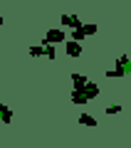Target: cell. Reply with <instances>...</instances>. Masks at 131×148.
I'll use <instances>...</instances> for the list:
<instances>
[{"mask_svg": "<svg viewBox=\"0 0 131 148\" xmlns=\"http://www.w3.org/2000/svg\"><path fill=\"white\" fill-rule=\"evenodd\" d=\"M129 74H131V57L121 54L116 59V77H129Z\"/></svg>", "mask_w": 131, "mask_h": 148, "instance_id": "1", "label": "cell"}, {"mask_svg": "<svg viewBox=\"0 0 131 148\" xmlns=\"http://www.w3.org/2000/svg\"><path fill=\"white\" fill-rule=\"evenodd\" d=\"M64 37H67V35H64V30H50L47 32V35H45V42H42V45H45V47H50V45H62L64 42Z\"/></svg>", "mask_w": 131, "mask_h": 148, "instance_id": "2", "label": "cell"}, {"mask_svg": "<svg viewBox=\"0 0 131 148\" xmlns=\"http://www.w3.org/2000/svg\"><path fill=\"white\" fill-rule=\"evenodd\" d=\"M77 91H82V94L84 96H87V99H97V96H99V86H97L94 84V82H89V84H87V86H84V89H77Z\"/></svg>", "mask_w": 131, "mask_h": 148, "instance_id": "3", "label": "cell"}, {"mask_svg": "<svg viewBox=\"0 0 131 148\" xmlns=\"http://www.w3.org/2000/svg\"><path fill=\"white\" fill-rule=\"evenodd\" d=\"M72 82H74V89H84V86L89 84V79H87L84 74H77V72L72 74Z\"/></svg>", "mask_w": 131, "mask_h": 148, "instance_id": "4", "label": "cell"}, {"mask_svg": "<svg viewBox=\"0 0 131 148\" xmlns=\"http://www.w3.org/2000/svg\"><path fill=\"white\" fill-rule=\"evenodd\" d=\"M0 119H3V123H10L12 121V109L5 104H0Z\"/></svg>", "mask_w": 131, "mask_h": 148, "instance_id": "5", "label": "cell"}, {"mask_svg": "<svg viewBox=\"0 0 131 148\" xmlns=\"http://www.w3.org/2000/svg\"><path fill=\"white\" fill-rule=\"evenodd\" d=\"M67 54L69 57H79L82 54V45L79 42H67Z\"/></svg>", "mask_w": 131, "mask_h": 148, "instance_id": "6", "label": "cell"}, {"mask_svg": "<svg viewBox=\"0 0 131 148\" xmlns=\"http://www.w3.org/2000/svg\"><path fill=\"white\" fill-rule=\"evenodd\" d=\"M79 123H82V126H89V128H94V126H97V119H92L89 114H79Z\"/></svg>", "mask_w": 131, "mask_h": 148, "instance_id": "7", "label": "cell"}, {"mask_svg": "<svg viewBox=\"0 0 131 148\" xmlns=\"http://www.w3.org/2000/svg\"><path fill=\"white\" fill-rule=\"evenodd\" d=\"M69 99H72L74 104H79V106H82V104H87V101H89V99H87V96L82 94V91H77V89H74L72 94H69Z\"/></svg>", "mask_w": 131, "mask_h": 148, "instance_id": "8", "label": "cell"}, {"mask_svg": "<svg viewBox=\"0 0 131 148\" xmlns=\"http://www.w3.org/2000/svg\"><path fill=\"white\" fill-rule=\"evenodd\" d=\"M84 37H87V35H84V27H82V30H72V42H82Z\"/></svg>", "mask_w": 131, "mask_h": 148, "instance_id": "9", "label": "cell"}, {"mask_svg": "<svg viewBox=\"0 0 131 148\" xmlns=\"http://www.w3.org/2000/svg\"><path fill=\"white\" fill-rule=\"evenodd\" d=\"M45 52H47V49H45V47H37V45H35V47H30V57H42Z\"/></svg>", "mask_w": 131, "mask_h": 148, "instance_id": "10", "label": "cell"}, {"mask_svg": "<svg viewBox=\"0 0 131 148\" xmlns=\"http://www.w3.org/2000/svg\"><path fill=\"white\" fill-rule=\"evenodd\" d=\"M97 32H99V27H97V25H92V22H89V25H84V35H87V37L97 35Z\"/></svg>", "mask_w": 131, "mask_h": 148, "instance_id": "11", "label": "cell"}, {"mask_svg": "<svg viewBox=\"0 0 131 148\" xmlns=\"http://www.w3.org/2000/svg\"><path fill=\"white\" fill-rule=\"evenodd\" d=\"M82 27H84V25H82V20H79L77 15H72V30H82Z\"/></svg>", "mask_w": 131, "mask_h": 148, "instance_id": "12", "label": "cell"}, {"mask_svg": "<svg viewBox=\"0 0 131 148\" xmlns=\"http://www.w3.org/2000/svg\"><path fill=\"white\" fill-rule=\"evenodd\" d=\"M119 111H121V106H119V104H111L109 109H106V114H109V116H114V114H119Z\"/></svg>", "mask_w": 131, "mask_h": 148, "instance_id": "13", "label": "cell"}, {"mask_svg": "<svg viewBox=\"0 0 131 148\" xmlns=\"http://www.w3.org/2000/svg\"><path fill=\"white\" fill-rule=\"evenodd\" d=\"M62 25L64 27H72V15H62Z\"/></svg>", "mask_w": 131, "mask_h": 148, "instance_id": "14", "label": "cell"}, {"mask_svg": "<svg viewBox=\"0 0 131 148\" xmlns=\"http://www.w3.org/2000/svg\"><path fill=\"white\" fill-rule=\"evenodd\" d=\"M45 49H47V52H45V57H50V59H54V54H57V52H54V49H52V45H50V47H45Z\"/></svg>", "mask_w": 131, "mask_h": 148, "instance_id": "15", "label": "cell"}, {"mask_svg": "<svg viewBox=\"0 0 131 148\" xmlns=\"http://www.w3.org/2000/svg\"><path fill=\"white\" fill-rule=\"evenodd\" d=\"M106 79H116V69H109L106 72Z\"/></svg>", "mask_w": 131, "mask_h": 148, "instance_id": "16", "label": "cell"}]
</instances>
